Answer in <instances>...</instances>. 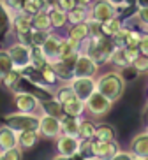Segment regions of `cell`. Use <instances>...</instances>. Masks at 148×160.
<instances>
[{"mask_svg": "<svg viewBox=\"0 0 148 160\" xmlns=\"http://www.w3.org/2000/svg\"><path fill=\"white\" fill-rule=\"evenodd\" d=\"M141 37H143V32H139L138 28H129V32H127V37H125V48H127V46L138 48Z\"/></svg>", "mask_w": 148, "mask_h": 160, "instance_id": "37", "label": "cell"}, {"mask_svg": "<svg viewBox=\"0 0 148 160\" xmlns=\"http://www.w3.org/2000/svg\"><path fill=\"white\" fill-rule=\"evenodd\" d=\"M72 92L78 99L86 100L92 93L97 92V85H95V78H72L69 81Z\"/></svg>", "mask_w": 148, "mask_h": 160, "instance_id": "8", "label": "cell"}, {"mask_svg": "<svg viewBox=\"0 0 148 160\" xmlns=\"http://www.w3.org/2000/svg\"><path fill=\"white\" fill-rule=\"evenodd\" d=\"M67 39H72V41H76V42L81 44L85 39H88V25L85 23H78V25H71L69 28H67Z\"/></svg>", "mask_w": 148, "mask_h": 160, "instance_id": "26", "label": "cell"}, {"mask_svg": "<svg viewBox=\"0 0 148 160\" xmlns=\"http://www.w3.org/2000/svg\"><path fill=\"white\" fill-rule=\"evenodd\" d=\"M113 51H115L113 39L106 37V35L85 39L81 42V48H79V53L88 55L99 67L104 65V63H110V58H111V53Z\"/></svg>", "mask_w": 148, "mask_h": 160, "instance_id": "1", "label": "cell"}, {"mask_svg": "<svg viewBox=\"0 0 148 160\" xmlns=\"http://www.w3.org/2000/svg\"><path fill=\"white\" fill-rule=\"evenodd\" d=\"M124 53H125V58L129 60V63H132V62L141 55V53H139V48H132V46L124 48Z\"/></svg>", "mask_w": 148, "mask_h": 160, "instance_id": "45", "label": "cell"}, {"mask_svg": "<svg viewBox=\"0 0 148 160\" xmlns=\"http://www.w3.org/2000/svg\"><path fill=\"white\" fill-rule=\"evenodd\" d=\"M134 21H136L141 28L146 30L148 28V7H143V9L136 11V14H134Z\"/></svg>", "mask_w": 148, "mask_h": 160, "instance_id": "40", "label": "cell"}, {"mask_svg": "<svg viewBox=\"0 0 148 160\" xmlns=\"http://www.w3.org/2000/svg\"><path fill=\"white\" fill-rule=\"evenodd\" d=\"M53 97H55V99H57L60 104H65V102H69L71 99H74L76 95H74V92H72L71 85L67 83V85L57 86V88H55V93H53Z\"/></svg>", "mask_w": 148, "mask_h": 160, "instance_id": "33", "label": "cell"}, {"mask_svg": "<svg viewBox=\"0 0 148 160\" xmlns=\"http://www.w3.org/2000/svg\"><path fill=\"white\" fill-rule=\"evenodd\" d=\"M94 141H116V128L111 123H99L95 127Z\"/></svg>", "mask_w": 148, "mask_h": 160, "instance_id": "23", "label": "cell"}, {"mask_svg": "<svg viewBox=\"0 0 148 160\" xmlns=\"http://www.w3.org/2000/svg\"><path fill=\"white\" fill-rule=\"evenodd\" d=\"M86 19H88V7L76 5L72 11H69V12H67V25L85 23Z\"/></svg>", "mask_w": 148, "mask_h": 160, "instance_id": "29", "label": "cell"}, {"mask_svg": "<svg viewBox=\"0 0 148 160\" xmlns=\"http://www.w3.org/2000/svg\"><path fill=\"white\" fill-rule=\"evenodd\" d=\"M129 151L134 157H138V158H146L148 160V134L146 132L136 134V136L132 137Z\"/></svg>", "mask_w": 148, "mask_h": 160, "instance_id": "14", "label": "cell"}, {"mask_svg": "<svg viewBox=\"0 0 148 160\" xmlns=\"http://www.w3.org/2000/svg\"><path fill=\"white\" fill-rule=\"evenodd\" d=\"M139 53L141 55H145V57H148V33L143 32V37H141V41H139Z\"/></svg>", "mask_w": 148, "mask_h": 160, "instance_id": "48", "label": "cell"}, {"mask_svg": "<svg viewBox=\"0 0 148 160\" xmlns=\"http://www.w3.org/2000/svg\"><path fill=\"white\" fill-rule=\"evenodd\" d=\"M124 28V19L122 18H111L104 23H100V30H102V35L106 37H113L120 30Z\"/></svg>", "mask_w": 148, "mask_h": 160, "instance_id": "27", "label": "cell"}, {"mask_svg": "<svg viewBox=\"0 0 148 160\" xmlns=\"http://www.w3.org/2000/svg\"><path fill=\"white\" fill-rule=\"evenodd\" d=\"M46 9H48V2L46 0H25V5L21 11L28 16H35L37 12L46 11Z\"/></svg>", "mask_w": 148, "mask_h": 160, "instance_id": "30", "label": "cell"}, {"mask_svg": "<svg viewBox=\"0 0 148 160\" xmlns=\"http://www.w3.org/2000/svg\"><path fill=\"white\" fill-rule=\"evenodd\" d=\"M85 108L94 118H104L106 114L111 111L113 102L108 100L104 95H100L99 92H95V93H92L90 97L85 100Z\"/></svg>", "mask_w": 148, "mask_h": 160, "instance_id": "5", "label": "cell"}, {"mask_svg": "<svg viewBox=\"0 0 148 160\" xmlns=\"http://www.w3.org/2000/svg\"><path fill=\"white\" fill-rule=\"evenodd\" d=\"M4 4L7 5V9L13 11V12H18V11L23 9L25 0H4Z\"/></svg>", "mask_w": 148, "mask_h": 160, "instance_id": "46", "label": "cell"}, {"mask_svg": "<svg viewBox=\"0 0 148 160\" xmlns=\"http://www.w3.org/2000/svg\"><path fill=\"white\" fill-rule=\"evenodd\" d=\"M13 30V11L7 9L4 0H0V39Z\"/></svg>", "mask_w": 148, "mask_h": 160, "instance_id": "18", "label": "cell"}, {"mask_svg": "<svg viewBox=\"0 0 148 160\" xmlns=\"http://www.w3.org/2000/svg\"><path fill=\"white\" fill-rule=\"evenodd\" d=\"M79 144H81V139L79 137H72V136H60L57 137V151L58 155L69 157V158H74V157L79 155Z\"/></svg>", "mask_w": 148, "mask_h": 160, "instance_id": "11", "label": "cell"}, {"mask_svg": "<svg viewBox=\"0 0 148 160\" xmlns=\"http://www.w3.org/2000/svg\"><path fill=\"white\" fill-rule=\"evenodd\" d=\"M86 25H88V37H99V35H102V30H100L99 21L88 18L86 19Z\"/></svg>", "mask_w": 148, "mask_h": 160, "instance_id": "41", "label": "cell"}, {"mask_svg": "<svg viewBox=\"0 0 148 160\" xmlns=\"http://www.w3.org/2000/svg\"><path fill=\"white\" fill-rule=\"evenodd\" d=\"M16 42L23 44V46H32V30H28V32H18L16 33Z\"/></svg>", "mask_w": 148, "mask_h": 160, "instance_id": "43", "label": "cell"}, {"mask_svg": "<svg viewBox=\"0 0 148 160\" xmlns=\"http://www.w3.org/2000/svg\"><path fill=\"white\" fill-rule=\"evenodd\" d=\"M130 67L136 71V74H148V57L139 55V57L130 63Z\"/></svg>", "mask_w": 148, "mask_h": 160, "instance_id": "38", "label": "cell"}, {"mask_svg": "<svg viewBox=\"0 0 148 160\" xmlns=\"http://www.w3.org/2000/svg\"><path fill=\"white\" fill-rule=\"evenodd\" d=\"M110 62L113 63L115 67H118V69H125V67H130L129 60L125 58V53L122 48H115V51L111 53V58Z\"/></svg>", "mask_w": 148, "mask_h": 160, "instance_id": "35", "label": "cell"}, {"mask_svg": "<svg viewBox=\"0 0 148 160\" xmlns=\"http://www.w3.org/2000/svg\"><path fill=\"white\" fill-rule=\"evenodd\" d=\"M13 30H14V33L32 30V16L25 14L23 11L13 12Z\"/></svg>", "mask_w": 148, "mask_h": 160, "instance_id": "21", "label": "cell"}, {"mask_svg": "<svg viewBox=\"0 0 148 160\" xmlns=\"http://www.w3.org/2000/svg\"><path fill=\"white\" fill-rule=\"evenodd\" d=\"M120 151V146L116 141H94L90 144V155L102 160H110Z\"/></svg>", "mask_w": 148, "mask_h": 160, "instance_id": "10", "label": "cell"}, {"mask_svg": "<svg viewBox=\"0 0 148 160\" xmlns=\"http://www.w3.org/2000/svg\"><path fill=\"white\" fill-rule=\"evenodd\" d=\"M145 132H146V134H148V127H146V130H145Z\"/></svg>", "mask_w": 148, "mask_h": 160, "instance_id": "55", "label": "cell"}, {"mask_svg": "<svg viewBox=\"0 0 148 160\" xmlns=\"http://www.w3.org/2000/svg\"><path fill=\"white\" fill-rule=\"evenodd\" d=\"M41 139V134L39 130H25V132H19L18 134V146L21 150H30L39 142Z\"/></svg>", "mask_w": 148, "mask_h": 160, "instance_id": "22", "label": "cell"}, {"mask_svg": "<svg viewBox=\"0 0 148 160\" xmlns=\"http://www.w3.org/2000/svg\"><path fill=\"white\" fill-rule=\"evenodd\" d=\"M88 18L95 19L99 23H104L111 18H120V12L106 0H94V4L88 7Z\"/></svg>", "mask_w": 148, "mask_h": 160, "instance_id": "6", "label": "cell"}, {"mask_svg": "<svg viewBox=\"0 0 148 160\" xmlns=\"http://www.w3.org/2000/svg\"><path fill=\"white\" fill-rule=\"evenodd\" d=\"M21 158H23V150L19 146L0 151V160H21Z\"/></svg>", "mask_w": 148, "mask_h": 160, "instance_id": "39", "label": "cell"}, {"mask_svg": "<svg viewBox=\"0 0 148 160\" xmlns=\"http://www.w3.org/2000/svg\"><path fill=\"white\" fill-rule=\"evenodd\" d=\"M134 7H136V9L148 7V0H134Z\"/></svg>", "mask_w": 148, "mask_h": 160, "instance_id": "50", "label": "cell"}, {"mask_svg": "<svg viewBox=\"0 0 148 160\" xmlns=\"http://www.w3.org/2000/svg\"><path fill=\"white\" fill-rule=\"evenodd\" d=\"M32 28L41 30V32H53V25H51L48 11H41L35 16H32Z\"/></svg>", "mask_w": 148, "mask_h": 160, "instance_id": "25", "label": "cell"}, {"mask_svg": "<svg viewBox=\"0 0 148 160\" xmlns=\"http://www.w3.org/2000/svg\"><path fill=\"white\" fill-rule=\"evenodd\" d=\"M18 146V134L13 128L2 125L0 127V151L4 150H11Z\"/></svg>", "mask_w": 148, "mask_h": 160, "instance_id": "16", "label": "cell"}, {"mask_svg": "<svg viewBox=\"0 0 148 160\" xmlns=\"http://www.w3.org/2000/svg\"><path fill=\"white\" fill-rule=\"evenodd\" d=\"M39 111H43V114H49V116H64V108L62 104L58 102L55 97H51V99H44L39 102Z\"/></svg>", "mask_w": 148, "mask_h": 160, "instance_id": "17", "label": "cell"}, {"mask_svg": "<svg viewBox=\"0 0 148 160\" xmlns=\"http://www.w3.org/2000/svg\"><path fill=\"white\" fill-rule=\"evenodd\" d=\"M39 134L48 139H57L62 134V125H60V118L49 116V114H41L39 120Z\"/></svg>", "mask_w": 148, "mask_h": 160, "instance_id": "12", "label": "cell"}, {"mask_svg": "<svg viewBox=\"0 0 148 160\" xmlns=\"http://www.w3.org/2000/svg\"><path fill=\"white\" fill-rule=\"evenodd\" d=\"M49 32H41V30L32 28V46H43V42L46 41Z\"/></svg>", "mask_w": 148, "mask_h": 160, "instance_id": "42", "label": "cell"}, {"mask_svg": "<svg viewBox=\"0 0 148 160\" xmlns=\"http://www.w3.org/2000/svg\"><path fill=\"white\" fill-rule=\"evenodd\" d=\"M39 120H41V114L35 113H11L4 116L2 123L5 127L13 128L16 134H19L25 130H39Z\"/></svg>", "mask_w": 148, "mask_h": 160, "instance_id": "3", "label": "cell"}, {"mask_svg": "<svg viewBox=\"0 0 148 160\" xmlns=\"http://www.w3.org/2000/svg\"><path fill=\"white\" fill-rule=\"evenodd\" d=\"M145 32H146V33H148V28H146V30H145Z\"/></svg>", "mask_w": 148, "mask_h": 160, "instance_id": "56", "label": "cell"}, {"mask_svg": "<svg viewBox=\"0 0 148 160\" xmlns=\"http://www.w3.org/2000/svg\"><path fill=\"white\" fill-rule=\"evenodd\" d=\"M46 2H48V5H49V4H55L57 0H46Z\"/></svg>", "mask_w": 148, "mask_h": 160, "instance_id": "53", "label": "cell"}, {"mask_svg": "<svg viewBox=\"0 0 148 160\" xmlns=\"http://www.w3.org/2000/svg\"><path fill=\"white\" fill-rule=\"evenodd\" d=\"M72 69H74V78H95L99 72V65L88 55H83V53H79Z\"/></svg>", "mask_w": 148, "mask_h": 160, "instance_id": "9", "label": "cell"}, {"mask_svg": "<svg viewBox=\"0 0 148 160\" xmlns=\"http://www.w3.org/2000/svg\"><path fill=\"white\" fill-rule=\"evenodd\" d=\"M0 81H2V85H4L5 90H9V92L14 93V92H18L19 81H21V72L16 71V69H13V71L7 72L4 78H0Z\"/></svg>", "mask_w": 148, "mask_h": 160, "instance_id": "28", "label": "cell"}, {"mask_svg": "<svg viewBox=\"0 0 148 160\" xmlns=\"http://www.w3.org/2000/svg\"><path fill=\"white\" fill-rule=\"evenodd\" d=\"M39 74H41V81H43L46 86H49V88H53V86H55V83L58 81L49 63H46L43 69H39Z\"/></svg>", "mask_w": 148, "mask_h": 160, "instance_id": "34", "label": "cell"}, {"mask_svg": "<svg viewBox=\"0 0 148 160\" xmlns=\"http://www.w3.org/2000/svg\"><path fill=\"white\" fill-rule=\"evenodd\" d=\"M7 51H9V57L13 60V69L21 72L25 67L30 65V46L14 42L7 48Z\"/></svg>", "mask_w": 148, "mask_h": 160, "instance_id": "7", "label": "cell"}, {"mask_svg": "<svg viewBox=\"0 0 148 160\" xmlns=\"http://www.w3.org/2000/svg\"><path fill=\"white\" fill-rule=\"evenodd\" d=\"M78 5H83V7H90L92 4H94V0H76Z\"/></svg>", "mask_w": 148, "mask_h": 160, "instance_id": "51", "label": "cell"}, {"mask_svg": "<svg viewBox=\"0 0 148 160\" xmlns=\"http://www.w3.org/2000/svg\"><path fill=\"white\" fill-rule=\"evenodd\" d=\"M108 4H111L115 9H118V12L122 9H127V7H134V5H129V2L127 0H106Z\"/></svg>", "mask_w": 148, "mask_h": 160, "instance_id": "47", "label": "cell"}, {"mask_svg": "<svg viewBox=\"0 0 148 160\" xmlns=\"http://www.w3.org/2000/svg\"><path fill=\"white\" fill-rule=\"evenodd\" d=\"M79 122L81 118H74V116H60V125H62V134L64 136H72V137H79Z\"/></svg>", "mask_w": 148, "mask_h": 160, "instance_id": "19", "label": "cell"}, {"mask_svg": "<svg viewBox=\"0 0 148 160\" xmlns=\"http://www.w3.org/2000/svg\"><path fill=\"white\" fill-rule=\"evenodd\" d=\"M81 160H102V158H97V157H92L90 155V157H83Z\"/></svg>", "mask_w": 148, "mask_h": 160, "instance_id": "52", "label": "cell"}, {"mask_svg": "<svg viewBox=\"0 0 148 160\" xmlns=\"http://www.w3.org/2000/svg\"><path fill=\"white\" fill-rule=\"evenodd\" d=\"M60 41H62V37H60L58 33L49 32L48 37H46V41H44L43 46H41V49H43V53H44V57H46V60H48V63H53L55 60H58Z\"/></svg>", "mask_w": 148, "mask_h": 160, "instance_id": "13", "label": "cell"}, {"mask_svg": "<svg viewBox=\"0 0 148 160\" xmlns=\"http://www.w3.org/2000/svg\"><path fill=\"white\" fill-rule=\"evenodd\" d=\"M146 95H148V90H146Z\"/></svg>", "mask_w": 148, "mask_h": 160, "instance_id": "57", "label": "cell"}, {"mask_svg": "<svg viewBox=\"0 0 148 160\" xmlns=\"http://www.w3.org/2000/svg\"><path fill=\"white\" fill-rule=\"evenodd\" d=\"M46 63H48V60L44 57L41 46H30V65L39 71V69H43Z\"/></svg>", "mask_w": 148, "mask_h": 160, "instance_id": "31", "label": "cell"}, {"mask_svg": "<svg viewBox=\"0 0 148 160\" xmlns=\"http://www.w3.org/2000/svg\"><path fill=\"white\" fill-rule=\"evenodd\" d=\"M46 11H48V14H49L53 28H64V27H67V12H64L62 9H58L55 4H49Z\"/></svg>", "mask_w": 148, "mask_h": 160, "instance_id": "24", "label": "cell"}, {"mask_svg": "<svg viewBox=\"0 0 148 160\" xmlns=\"http://www.w3.org/2000/svg\"><path fill=\"white\" fill-rule=\"evenodd\" d=\"M62 108H64V114L65 116H74V118H83V113L86 111L85 100L78 99V97H74L69 102L62 104Z\"/></svg>", "mask_w": 148, "mask_h": 160, "instance_id": "20", "label": "cell"}, {"mask_svg": "<svg viewBox=\"0 0 148 160\" xmlns=\"http://www.w3.org/2000/svg\"><path fill=\"white\" fill-rule=\"evenodd\" d=\"M13 102H14V108L18 113H35L39 111V97L37 95L30 93V92H23V90H18L13 93Z\"/></svg>", "mask_w": 148, "mask_h": 160, "instance_id": "4", "label": "cell"}, {"mask_svg": "<svg viewBox=\"0 0 148 160\" xmlns=\"http://www.w3.org/2000/svg\"><path fill=\"white\" fill-rule=\"evenodd\" d=\"M53 69V72H55V76H57L58 81H64V83H69V81L74 78V69H72V65H69V63H65V62L62 60H55L53 63H49Z\"/></svg>", "mask_w": 148, "mask_h": 160, "instance_id": "15", "label": "cell"}, {"mask_svg": "<svg viewBox=\"0 0 148 160\" xmlns=\"http://www.w3.org/2000/svg\"><path fill=\"white\" fill-rule=\"evenodd\" d=\"M13 71V60L7 49H0V78H4L7 72Z\"/></svg>", "mask_w": 148, "mask_h": 160, "instance_id": "36", "label": "cell"}, {"mask_svg": "<svg viewBox=\"0 0 148 160\" xmlns=\"http://www.w3.org/2000/svg\"><path fill=\"white\" fill-rule=\"evenodd\" d=\"M95 85H97V92L100 95H104L108 100L115 104L118 99H122V95L125 92V78L120 72L110 71L100 74L95 79Z\"/></svg>", "mask_w": 148, "mask_h": 160, "instance_id": "2", "label": "cell"}, {"mask_svg": "<svg viewBox=\"0 0 148 160\" xmlns=\"http://www.w3.org/2000/svg\"><path fill=\"white\" fill-rule=\"evenodd\" d=\"M55 5H57L58 9H62L64 12H69V11H72L78 5V2L76 0H57Z\"/></svg>", "mask_w": 148, "mask_h": 160, "instance_id": "44", "label": "cell"}, {"mask_svg": "<svg viewBox=\"0 0 148 160\" xmlns=\"http://www.w3.org/2000/svg\"><path fill=\"white\" fill-rule=\"evenodd\" d=\"M95 127H97V123H94L92 120L81 118V122H79V139L92 141L94 136H95Z\"/></svg>", "mask_w": 148, "mask_h": 160, "instance_id": "32", "label": "cell"}, {"mask_svg": "<svg viewBox=\"0 0 148 160\" xmlns=\"http://www.w3.org/2000/svg\"><path fill=\"white\" fill-rule=\"evenodd\" d=\"M134 160H146V158H138V157H134Z\"/></svg>", "mask_w": 148, "mask_h": 160, "instance_id": "54", "label": "cell"}, {"mask_svg": "<svg viewBox=\"0 0 148 160\" xmlns=\"http://www.w3.org/2000/svg\"><path fill=\"white\" fill-rule=\"evenodd\" d=\"M110 160H134V155L130 153L129 150L125 151V150H120L118 153H116L113 158H110Z\"/></svg>", "mask_w": 148, "mask_h": 160, "instance_id": "49", "label": "cell"}]
</instances>
